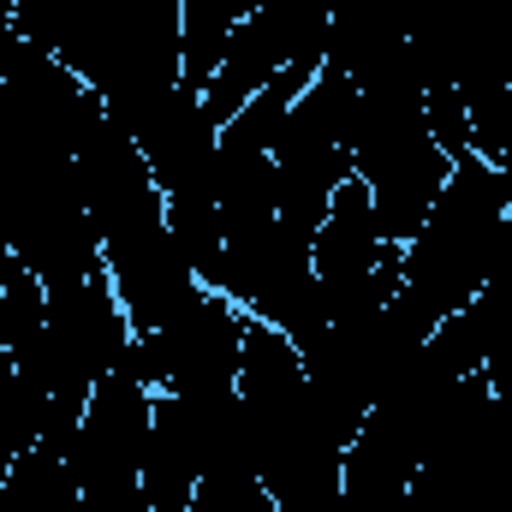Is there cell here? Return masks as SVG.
Listing matches in <instances>:
<instances>
[{"label":"cell","mask_w":512,"mask_h":512,"mask_svg":"<svg viewBox=\"0 0 512 512\" xmlns=\"http://www.w3.org/2000/svg\"><path fill=\"white\" fill-rule=\"evenodd\" d=\"M328 36H334V0H262L251 18L227 36L215 78L203 84V114L215 131L227 126L268 78H280L298 60H328Z\"/></svg>","instance_id":"obj_1"},{"label":"cell","mask_w":512,"mask_h":512,"mask_svg":"<svg viewBox=\"0 0 512 512\" xmlns=\"http://www.w3.org/2000/svg\"><path fill=\"white\" fill-rule=\"evenodd\" d=\"M262 0H185V66H179V84L203 96V84L215 78L221 66V48L227 36L251 18Z\"/></svg>","instance_id":"obj_2"},{"label":"cell","mask_w":512,"mask_h":512,"mask_svg":"<svg viewBox=\"0 0 512 512\" xmlns=\"http://www.w3.org/2000/svg\"><path fill=\"white\" fill-rule=\"evenodd\" d=\"M42 322H48V280L12 251H0V346L18 358L42 334Z\"/></svg>","instance_id":"obj_3"}]
</instances>
